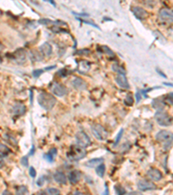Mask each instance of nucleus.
Here are the masks:
<instances>
[{
  "label": "nucleus",
  "mask_w": 173,
  "mask_h": 195,
  "mask_svg": "<svg viewBox=\"0 0 173 195\" xmlns=\"http://www.w3.org/2000/svg\"><path fill=\"white\" fill-rule=\"evenodd\" d=\"M37 101L39 105L45 110H51L56 103V99L51 94L47 92H42L38 95Z\"/></svg>",
  "instance_id": "obj_1"
},
{
  "label": "nucleus",
  "mask_w": 173,
  "mask_h": 195,
  "mask_svg": "<svg viewBox=\"0 0 173 195\" xmlns=\"http://www.w3.org/2000/svg\"><path fill=\"white\" fill-rule=\"evenodd\" d=\"M86 150L79 145H73L69 148L67 157L72 161H78L86 156Z\"/></svg>",
  "instance_id": "obj_2"
},
{
  "label": "nucleus",
  "mask_w": 173,
  "mask_h": 195,
  "mask_svg": "<svg viewBox=\"0 0 173 195\" xmlns=\"http://www.w3.org/2000/svg\"><path fill=\"white\" fill-rule=\"evenodd\" d=\"M155 119L157 122L160 126L168 127L172 124V118L168 115L167 112L164 110H158L155 114Z\"/></svg>",
  "instance_id": "obj_3"
},
{
  "label": "nucleus",
  "mask_w": 173,
  "mask_h": 195,
  "mask_svg": "<svg viewBox=\"0 0 173 195\" xmlns=\"http://www.w3.org/2000/svg\"><path fill=\"white\" fill-rule=\"evenodd\" d=\"M92 133L94 135V137L99 140V141H105L107 140V136H108V133L107 131L100 124H93L92 126Z\"/></svg>",
  "instance_id": "obj_4"
},
{
  "label": "nucleus",
  "mask_w": 173,
  "mask_h": 195,
  "mask_svg": "<svg viewBox=\"0 0 173 195\" xmlns=\"http://www.w3.org/2000/svg\"><path fill=\"white\" fill-rule=\"evenodd\" d=\"M156 140L165 145H169L173 142V134L167 130H161L156 135Z\"/></svg>",
  "instance_id": "obj_5"
},
{
  "label": "nucleus",
  "mask_w": 173,
  "mask_h": 195,
  "mask_svg": "<svg viewBox=\"0 0 173 195\" xmlns=\"http://www.w3.org/2000/svg\"><path fill=\"white\" fill-rule=\"evenodd\" d=\"M75 139H76L77 145H79V146H81L84 148H87L91 144V140H90L89 136L82 131H80L76 134Z\"/></svg>",
  "instance_id": "obj_6"
},
{
  "label": "nucleus",
  "mask_w": 173,
  "mask_h": 195,
  "mask_svg": "<svg viewBox=\"0 0 173 195\" xmlns=\"http://www.w3.org/2000/svg\"><path fill=\"white\" fill-rule=\"evenodd\" d=\"M158 17H159L160 21L164 23H172L173 22V12L169 9H165V8L161 9L159 11Z\"/></svg>",
  "instance_id": "obj_7"
},
{
  "label": "nucleus",
  "mask_w": 173,
  "mask_h": 195,
  "mask_svg": "<svg viewBox=\"0 0 173 195\" xmlns=\"http://www.w3.org/2000/svg\"><path fill=\"white\" fill-rule=\"evenodd\" d=\"M138 188L140 191H150V190L156 189L155 184L152 183L151 181L142 180L138 182Z\"/></svg>",
  "instance_id": "obj_8"
},
{
  "label": "nucleus",
  "mask_w": 173,
  "mask_h": 195,
  "mask_svg": "<svg viewBox=\"0 0 173 195\" xmlns=\"http://www.w3.org/2000/svg\"><path fill=\"white\" fill-rule=\"evenodd\" d=\"M133 12L134 16L139 20H144L148 17V12L144 10V8L139 6H134L133 7Z\"/></svg>",
  "instance_id": "obj_9"
},
{
  "label": "nucleus",
  "mask_w": 173,
  "mask_h": 195,
  "mask_svg": "<svg viewBox=\"0 0 173 195\" xmlns=\"http://www.w3.org/2000/svg\"><path fill=\"white\" fill-rule=\"evenodd\" d=\"M52 93L57 96H63L67 94V88L60 83H56L52 86Z\"/></svg>",
  "instance_id": "obj_10"
},
{
  "label": "nucleus",
  "mask_w": 173,
  "mask_h": 195,
  "mask_svg": "<svg viewBox=\"0 0 173 195\" xmlns=\"http://www.w3.org/2000/svg\"><path fill=\"white\" fill-rule=\"evenodd\" d=\"M13 59L17 62V63L22 64L26 61V53L23 49H18L13 54Z\"/></svg>",
  "instance_id": "obj_11"
},
{
  "label": "nucleus",
  "mask_w": 173,
  "mask_h": 195,
  "mask_svg": "<svg viewBox=\"0 0 173 195\" xmlns=\"http://www.w3.org/2000/svg\"><path fill=\"white\" fill-rule=\"evenodd\" d=\"M147 176L150 178L151 180L154 181H158L160 180L163 177L162 173L157 168H151L150 170L147 171Z\"/></svg>",
  "instance_id": "obj_12"
},
{
  "label": "nucleus",
  "mask_w": 173,
  "mask_h": 195,
  "mask_svg": "<svg viewBox=\"0 0 173 195\" xmlns=\"http://www.w3.org/2000/svg\"><path fill=\"white\" fill-rule=\"evenodd\" d=\"M116 83H118V85L123 88V89H129V83L127 81V78L126 77V75H122V74H118L117 77H115Z\"/></svg>",
  "instance_id": "obj_13"
},
{
  "label": "nucleus",
  "mask_w": 173,
  "mask_h": 195,
  "mask_svg": "<svg viewBox=\"0 0 173 195\" xmlns=\"http://www.w3.org/2000/svg\"><path fill=\"white\" fill-rule=\"evenodd\" d=\"M26 110V108L23 105V103H20V102H17L16 103L14 106L12 107V113L13 115H17V116H20V115H23V114L25 113Z\"/></svg>",
  "instance_id": "obj_14"
},
{
  "label": "nucleus",
  "mask_w": 173,
  "mask_h": 195,
  "mask_svg": "<svg viewBox=\"0 0 173 195\" xmlns=\"http://www.w3.org/2000/svg\"><path fill=\"white\" fill-rule=\"evenodd\" d=\"M81 172L78 170H73L69 173V180L71 184H77L79 182V180H81Z\"/></svg>",
  "instance_id": "obj_15"
},
{
  "label": "nucleus",
  "mask_w": 173,
  "mask_h": 195,
  "mask_svg": "<svg viewBox=\"0 0 173 195\" xmlns=\"http://www.w3.org/2000/svg\"><path fill=\"white\" fill-rule=\"evenodd\" d=\"M72 84L78 90H84L86 89V83L80 77H75L72 82Z\"/></svg>",
  "instance_id": "obj_16"
},
{
  "label": "nucleus",
  "mask_w": 173,
  "mask_h": 195,
  "mask_svg": "<svg viewBox=\"0 0 173 195\" xmlns=\"http://www.w3.org/2000/svg\"><path fill=\"white\" fill-rule=\"evenodd\" d=\"M54 180L59 184L65 185L67 183V177L63 172L57 171L54 173Z\"/></svg>",
  "instance_id": "obj_17"
},
{
  "label": "nucleus",
  "mask_w": 173,
  "mask_h": 195,
  "mask_svg": "<svg viewBox=\"0 0 173 195\" xmlns=\"http://www.w3.org/2000/svg\"><path fill=\"white\" fill-rule=\"evenodd\" d=\"M103 158H94L92 160H88L85 163V165L87 167H90V168H93V167H97L98 166L103 164Z\"/></svg>",
  "instance_id": "obj_18"
},
{
  "label": "nucleus",
  "mask_w": 173,
  "mask_h": 195,
  "mask_svg": "<svg viewBox=\"0 0 173 195\" xmlns=\"http://www.w3.org/2000/svg\"><path fill=\"white\" fill-rule=\"evenodd\" d=\"M78 71L81 73V74H84L88 71V70L90 69V63L86 61V60H81V62L79 63L78 64Z\"/></svg>",
  "instance_id": "obj_19"
},
{
  "label": "nucleus",
  "mask_w": 173,
  "mask_h": 195,
  "mask_svg": "<svg viewBox=\"0 0 173 195\" xmlns=\"http://www.w3.org/2000/svg\"><path fill=\"white\" fill-rule=\"evenodd\" d=\"M39 50L42 53L45 55L47 56H50L52 53V46L49 43H44L39 47Z\"/></svg>",
  "instance_id": "obj_20"
},
{
  "label": "nucleus",
  "mask_w": 173,
  "mask_h": 195,
  "mask_svg": "<svg viewBox=\"0 0 173 195\" xmlns=\"http://www.w3.org/2000/svg\"><path fill=\"white\" fill-rule=\"evenodd\" d=\"M57 154V150H56V148H52L50 149L49 151V153H47L43 155V158L44 159H46L49 162H52L53 160H54V158H55V156Z\"/></svg>",
  "instance_id": "obj_21"
},
{
  "label": "nucleus",
  "mask_w": 173,
  "mask_h": 195,
  "mask_svg": "<svg viewBox=\"0 0 173 195\" xmlns=\"http://www.w3.org/2000/svg\"><path fill=\"white\" fill-rule=\"evenodd\" d=\"M152 108H155L157 110H163V108H164V102L162 101L160 99H156L152 101Z\"/></svg>",
  "instance_id": "obj_22"
},
{
  "label": "nucleus",
  "mask_w": 173,
  "mask_h": 195,
  "mask_svg": "<svg viewBox=\"0 0 173 195\" xmlns=\"http://www.w3.org/2000/svg\"><path fill=\"white\" fill-rule=\"evenodd\" d=\"M95 171H96V173H97V175H98L99 177L102 178L104 176V174H105V172H106V166L104 165V164L98 166L96 167Z\"/></svg>",
  "instance_id": "obj_23"
},
{
  "label": "nucleus",
  "mask_w": 173,
  "mask_h": 195,
  "mask_svg": "<svg viewBox=\"0 0 173 195\" xmlns=\"http://www.w3.org/2000/svg\"><path fill=\"white\" fill-rule=\"evenodd\" d=\"M113 70L114 71H115V72H118L119 74H122V75H126V70H125V69L124 68H122L120 67L119 64H117V63H114V64L113 65Z\"/></svg>",
  "instance_id": "obj_24"
},
{
  "label": "nucleus",
  "mask_w": 173,
  "mask_h": 195,
  "mask_svg": "<svg viewBox=\"0 0 173 195\" xmlns=\"http://www.w3.org/2000/svg\"><path fill=\"white\" fill-rule=\"evenodd\" d=\"M28 193V189L25 186H20L17 189V195H26Z\"/></svg>",
  "instance_id": "obj_25"
},
{
  "label": "nucleus",
  "mask_w": 173,
  "mask_h": 195,
  "mask_svg": "<svg viewBox=\"0 0 173 195\" xmlns=\"http://www.w3.org/2000/svg\"><path fill=\"white\" fill-rule=\"evenodd\" d=\"M114 189L117 195H125L126 194V190L125 188H123L120 185H116L114 186Z\"/></svg>",
  "instance_id": "obj_26"
},
{
  "label": "nucleus",
  "mask_w": 173,
  "mask_h": 195,
  "mask_svg": "<svg viewBox=\"0 0 173 195\" xmlns=\"http://www.w3.org/2000/svg\"><path fill=\"white\" fill-rule=\"evenodd\" d=\"M47 193L49 195H60L61 192L56 188H54V187H49L47 189Z\"/></svg>",
  "instance_id": "obj_27"
},
{
  "label": "nucleus",
  "mask_w": 173,
  "mask_h": 195,
  "mask_svg": "<svg viewBox=\"0 0 173 195\" xmlns=\"http://www.w3.org/2000/svg\"><path fill=\"white\" fill-rule=\"evenodd\" d=\"M164 101H165L166 103H168V104L173 105V93H170V94H168V95L165 97Z\"/></svg>",
  "instance_id": "obj_28"
},
{
  "label": "nucleus",
  "mask_w": 173,
  "mask_h": 195,
  "mask_svg": "<svg viewBox=\"0 0 173 195\" xmlns=\"http://www.w3.org/2000/svg\"><path fill=\"white\" fill-rule=\"evenodd\" d=\"M133 96H132V95H128L127 96V98H126V100H125V104L127 105V106H132L133 104Z\"/></svg>",
  "instance_id": "obj_29"
},
{
  "label": "nucleus",
  "mask_w": 173,
  "mask_h": 195,
  "mask_svg": "<svg viewBox=\"0 0 173 195\" xmlns=\"http://www.w3.org/2000/svg\"><path fill=\"white\" fill-rule=\"evenodd\" d=\"M101 49H102V51L105 52L106 54H107L108 56H114V53L110 50V48H108L107 46H101Z\"/></svg>",
  "instance_id": "obj_30"
},
{
  "label": "nucleus",
  "mask_w": 173,
  "mask_h": 195,
  "mask_svg": "<svg viewBox=\"0 0 173 195\" xmlns=\"http://www.w3.org/2000/svg\"><path fill=\"white\" fill-rule=\"evenodd\" d=\"M52 23H54L52 20L50 19H48V18H42L40 20H38V24H45V25H48V24H52Z\"/></svg>",
  "instance_id": "obj_31"
},
{
  "label": "nucleus",
  "mask_w": 173,
  "mask_h": 195,
  "mask_svg": "<svg viewBox=\"0 0 173 195\" xmlns=\"http://www.w3.org/2000/svg\"><path fill=\"white\" fill-rule=\"evenodd\" d=\"M43 72H44V70H35L32 72V75L35 78H38Z\"/></svg>",
  "instance_id": "obj_32"
},
{
  "label": "nucleus",
  "mask_w": 173,
  "mask_h": 195,
  "mask_svg": "<svg viewBox=\"0 0 173 195\" xmlns=\"http://www.w3.org/2000/svg\"><path fill=\"white\" fill-rule=\"evenodd\" d=\"M78 20H80V21H81V22H83L84 24H89V25H92V26H93V27H95L96 29H98V30H100V28H99L98 25H97V24H95L94 23H91V21H86V20H84V19H81V18H78Z\"/></svg>",
  "instance_id": "obj_33"
},
{
  "label": "nucleus",
  "mask_w": 173,
  "mask_h": 195,
  "mask_svg": "<svg viewBox=\"0 0 173 195\" xmlns=\"http://www.w3.org/2000/svg\"><path fill=\"white\" fill-rule=\"evenodd\" d=\"M123 131H124V130L121 128V129L120 130V132H119V134H118L117 137H116L115 143H114V145H115V146L118 144V143H119V142H120V141L121 137H122V135H123Z\"/></svg>",
  "instance_id": "obj_34"
},
{
  "label": "nucleus",
  "mask_w": 173,
  "mask_h": 195,
  "mask_svg": "<svg viewBox=\"0 0 173 195\" xmlns=\"http://www.w3.org/2000/svg\"><path fill=\"white\" fill-rule=\"evenodd\" d=\"M21 164L24 166H29V160H28V157L27 156H24L21 159Z\"/></svg>",
  "instance_id": "obj_35"
},
{
  "label": "nucleus",
  "mask_w": 173,
  "mask_h": 195,
  "mask_svg": "<svg viewBox=\"0 0 173 195\" xmlns=\"http://www.w3.org/2000/svg\"><path fill=\"white\" fill-rule=\"evenodd\" d=\"M44 181H45V177H44V176H42V177H40L37 180L36 185H37L38 186H42L44 184Z\"/></svg>",
  "instance_id": "obj_36"
},
{
  "label": "nucleus",
  "mask_w": 173,
  "mask_h": 195,
  "mask_svg": "<svg viewBox=\"0 0 173 195\" xmlns=\"http://www.w3.org/2000/svg\"><path fill=\"white\" fill-rule=\"evenodd\" d=\"M68 74H69L68 70H65V69H63V70H61L58 72V75L62 77H66V76H67Z\"/></svg>",
  "instance_id": "obj_37"
},
{
  "label": "nucleus",
  "mask_w": 173,
  "mask_h": 195,
  "mask_svg": "<svg viewBox=\"0 0 173 195\" xmlns=\"http://www.w3.org/2000/svg\"><path fill=\"white\" fill-rule=\"evenodd\" d=\"M29 175H30V177L35 178L36 177V171L35 170V168L33 166H30L29 167Z\"/></svg>",
  "instance_id": "obj_38"
},
{
  "label": "nucleus",
  "mask_w": 173,
  "mask_h": 195,
  "mask_svg": "<svg viewBox=\"0 0 173 195\" xmlns=\"http://www.w3.org/2000/svg\"><path fill=\"white\" fill-rule=\"evenodd\" d=\"M135 98H136V101H137V102H139V101L141 100V98H142V95H141V93L138 91L137 93H136V95H135Z\"/></svg>",
  "instance_id": "obj_39"
},
{
  "label": "nucleus",
  "mask_w": 173,
  "mask_h": 195,
  "mask_svg": "<svg viewBox=\"0 0 173 195\" xmlns=\"http://www.w3.org/2000/svg\"><path fill=\"white\" fill-rule=\"evenodd\" d=\"M73 14L76 16V17H88V15L86 13H76V12H73Z\"/></svg>",
  "instance_id": "obj_40"
},
{
  "label": "nucleus",
  "mask_w": 173,
  "mask_h": 195,
  "mask_svg": "<svg viewBox=\"0 0 173 195\" xmlns=\"http://www.w3.org/2000/svg\"><path fill=\"white\" fill-rule=\"evenodd\" d=\"M126 195H142L140 193L138 192H131V193H126Z\"/></svg>",
  "instance_id": "obj_41"
},
{
  "label": "nucleus",
  "mask_w": 173,
  "mask_h": 195,
  "mask_svg": "<svg viewBox=\"0 0 173 195\" xmlns=\"http://www.w3.org/2000/svg\"><path fill=\"white\" fill-rule=\"evenodd\" d=\"M157 72H158V74H159L160 76H162V77H164V78H167V77H166V75H165V74H164L163 72H161V71L159 70H158V69H157Z\"/></svg>",
  "instance_id": "obj_42"
},
{
  "label": "nucleus",
  "mask_w": 173,
  "mask_h": 195,
  "mask_svg": "<svg viewBox=\"0 0 173 195\" xmlns=\"http://www.w3.org/2000/svg\"><path fill=\"white\" fill-rule=\"evenodd\" d=\"M56 67V65H54V66H49V67H47V68H45V69H44V71L49 70H53V69H55Z\"/></svg>",
  "instance_id": "obj_43"
},
{
  "label": "nucleus",
  "mask_w": 173,
  "mask_h": 195,
  "mask_svg": "<svg viewBox=\"0 0 173 195\" xmlns=\"http://www.w3.org/2000/svg\"><path fill=\"white\" fill-rule=\"evenodd\" d=\"M2 195H12V194L11 192H9L8 190H5V191H4V193H3V194Z\"/></svg>",
  "instance_id": "obj_44"
},
{
  "label": "nucleus",
  "mask_w": 173,
  "mask_h": 195,
  "mask_svg": "<svg viewBox=\"0 0 173 195\" xmlns=\"http://www.w3.org/2000/svg\"><path fill=\"white\" fill-rule=\"evenodd\" d=\"M103 195H109V190H108V187H106V190H105V193H103Z\"/></svg>",
  "instance_id": "obj_45"
},
{
  "label": "nucleus",
  "mask_w": 173,
  "mask_h": 195,
  "mask_svg": "<svg viewBox=\"0 0 173 195\" xmlns=\"http://www.w3.org/2000/svg\"><path fill=\"white\" fill-rule=\"evenodd\" d=\"M35 153V148L34 146L32 147V148H31V150H30V152H29V155H33Z\"/></svg>",
  "instance_id": "obj_46"
},
{
  "label": "nucleus",
  "mask_w": 173,
  "mask_h": 195,
  "mask_svg": "<svg viewBox=\"0 0 173 195\" xmlns=\"http://www.w3.org/2000/svg\"><path fill=\"white\" fill-rule=\"evenodd\" d=\"M32 97H33V91L31 90V91H30V102H31V104H32V101H33Z\"/></svg>",
  "instance_id": "obj_47"
},
{
  "label": "nucleus",
  "mask_w": 173,
  "mask_h": 195,
  "mask_svg": "<svg viewBox=\"0 0 173 195\" xmlns=\"http://www.w3.org/2000/svg\"><path fill=\"white\" fill-rule=\"evenodd\" d=\"M68 195H80V193H79V192H75V193H69Z\"/></svg>",
  "instance_id": "obj_48"
},
{
  "label": "nucleus",
  "mask_w": 173,
  "mask_h": 195,
  "mask_svg": "<svg viewBox=\"0 0 173 195\" xmlns=\"http://www.w3.org/2000/svg\"><path fill=\"white\" fill-rule=\"evenodd\" d=\"M163 84H165V86H171V87H173V84L171 83H164Z\"/></svg>",
  "instance_id": "obj_49"
},
{
  "label": "nucleus",
  "mask_w": 173,
  "mask_h": 195,
  "mask_svg": "<svg viewBox=\"0 0 173 195\" xmlns=\"http://www.w3.org/2000/svg\"><path fill=\"white\" fill-rule=\"evenodd\" d=\"M49 3H51V4H52V5H53L56 6V4H55V3H54L53 1H49Z\"/></svg>",
  "instance_id": "obj_50"
}]
</instances>
